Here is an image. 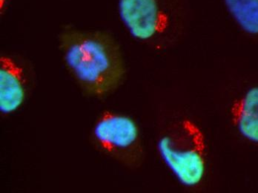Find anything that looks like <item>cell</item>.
<instances>
[{"mask_svg": "<svg viewBox=\"0 0 258 193\" xmlns=\"http://www.w3.org/2000/svg\"><path fill=\"white\" fill-rule=\"evenodd\" d=\"M58 46L69 75L86 96L105 98L124 82L123 54L108 31L67 25L58 34Z\"/></svg>", "mask_w": 258, "mask_h": 193, "instance_id": "1", "label": "cell"}, {"mask_svg": "<svg viewBox=\"0 0 258 193\" xmlns=\"http://www.w3.org/2000/svg\"><path fill=\"white\" fill-rule=\"evenodd\" d=\"M1 3V12H4L7 9L8 5H9V0H0Z\"/></svg>", "mask_w": 258, "mask_h": 193, "instance_id": "8", "label": "cell"}, {"mask_svg": "<svg viewBox=\"0 0 258 193\" xmlns=\"http://www.w3.org/2000/svg\"><path fill=\"white\" fill-rule=\"evenodd\" d=\"M236 24L248 35H258V0H223Z\"/></svg>", "mask_w": 258, "mask_h": 193, "instance_id": "7", "label": "cell"}, {"mask_svg": "<svg viewBox=\"0 0 258 193\" xmlns=\"http://www.w3.org/2000/svg\"><path fill=\"white\" fill-rule=\"evenodd\" d=\"M185 12L183 0H119L118 14L137 41L161 48Z\"/></svg>", "mask_w": 258, "mask_h": 193, "instance_id": "3", "label": "cell"}, {"mask_svg": "<svg viewBox=\"0 0 258 193\" xmlns=\"http://www.w3.org/2000/svg\"><path fill=\"white\" fill-rule=\"evenodd\" d=\"M207 141L196 122L182 118L160 134L157 150L165 165L182 186L195 187L207 172Z\"/></svg>", "mask_w": 258, "mask_h": 193, "instance_id": "2", "label": "cell"}, {"mask_svg": "<svg viewBox=\"0 0 258 193\" xmlns=\"http://www.w3.org/2000/svg\"><path fill=\"white\" fill-rule=\"evenodd\" d=\"M231 118L242 137L258 144V86L250 88L234 102Z\"/></svg>", "mask_w": 258, "mask_h": 193, "instance_id": "6", "label": "cell"}, {"mask_svg": "<svg viewBox=\"0 0 258 193\" xmlns=\"http://www.w3.org/2000/svg\"><path fill=\"white\" fill-rule=\"evenodd\" d=\"M90 138L95 150L121 164L136 167L143 161L141 131L130 116L111 110L102 111L94 122Z\"/></svg>", "mask_w": 258, "mask_h": 193, "instance_id": "4", "label": "cell"}, {"mask_svg": "<svg viewBox=\"0 0 258 193\" xmlns=\"http://www.w3.org/2000/svg\"><path fill=\"white\" fill-rule=\"evenodd\" d=\"M34 83V71L21 56H0V112L4 116L17 112L28 100Z\"/></svg>", "mask_w": 258, "mask_h": 193, "instance_id": "5", "label": "cell"}]
</instances>
